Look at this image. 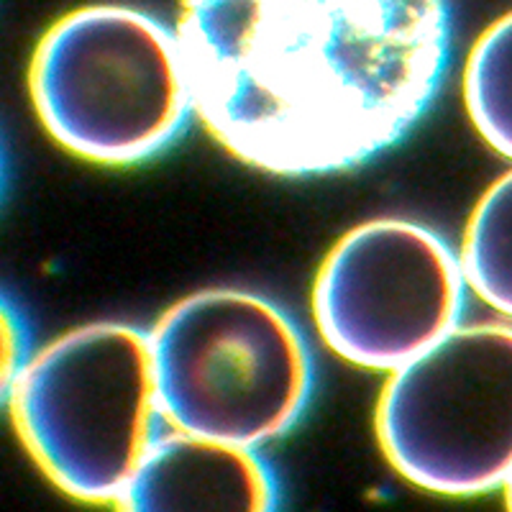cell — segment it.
Here are the masks:
<instances>
[{"label": "cell", "mask_w": 512, "mask_h": 512, "mask_svg": "<svg viewBox=\"0 0 512 512\" xmlns=\"http://www.w3.org/2000/svg\"><path fill=\"white\" fill-rule=\"evenodd\" d=\"M448 0H182L192 105L218 144L282 177L395 146L441 85Z\"/></svg>", "instance_id": "obj_1"}, {"label": "cell", "mask_w": 512, "mask_h": 512, "mask_svg": "<svg viewBox=\"0 0 512 512\" xmlns=\"http://www.w3.org/2000/svg\"><path fill=\"white\" fill-rule=\"evenodd\" d=\"M16 433L64 495L116 502L157 438L152 341L126 323L54 338L3 390Z\"/></svg>", "instance_id": "obj_2"}, {"label": "cell", "mask_w": 512, "mask_h": 512, "mask_svg": "<svg viewBox=\"0 0 512 512\" xmlns=\"http://www.w3.org/2000/svg\"><path fill=\"white\" fill-rule=\"evenodd\" d=\"M29 90L47 134L103 164L152 157L195 111L177 34L126 6L57 21L31 59Z\"/></svg>", "instance_id": "obj_3"}, {"label": "cell", "mask_w": 512, "mask_h": 512, "mask_svg": "<svg viewBox=\"0 0 512 512\" xmlns=\"http://www.w3.org/2000/svg\"><path fill=\"white\" fill-rule=\"evenodd\" d=\"M162 420L177 431L262 446L287 433L313 390L300 328L267 297L205 290L149 333Z\"/></svg>", "instance_id": "obj_4"}, {"label": "cell", "mask_w": 512, "mask_h": 512, "mask_svg": "<svg viewBox=\"0 0 512 512\" xmlns=\"http://www.w3.org/2000/svg\"><path fill=\"white\" fill-rule=\"evenodd\" d=\"M377 436L397 474L436 495L505 487L512 474V326H456L395 369Z\"/></svg>", "instance_id": "obj_5"}, {"label": "cell", "mask_w": 512, "mask_h": 512, "mask_svg": "<svg viewBox=\"0 0 512 512\" xmlns=\"http://www.w3.org/2000/svg\"><path fill=\"white\" fill-rule=\"evenodd\" d=\"M464 285L461 256L438 233L377 218L328 251L313 285V318L333 354L395 372L459 326Z\"/></svg>", "instance_id": "obj_6"}, {"label": "cell", "mask_w": 512, "mask_h": 512, "mask_svg": "<svg viewBox=\"0 0 512 512\" xmlns=\"http://www.w3.org/2000/svg\"><path fill=\"white\" fill-rule=\"evenodd\" d=\"M277 479L254 446L198 433H157L134 479L118 500L121 510H274Z\"/></svg>", "instance_id": "obj_7"}, {"label": "cell", "mask_w": 512, "mask_h": 512, "mask_svg": "<svg viewBox=\"0 0 512 512\" xmlns=\"http://www.w3.org/2000/svg\"><path fill=\"white\" fill-rule=\"evenodd\" d=\"M461 267L474 295L512 318V169L484 192L474 208Z\"/></svg>", "instance_id": "obj_8"}, {"label": "cell", "mask_w": 512, "mask_h": 512, "mask_svg": "<svg viewBox=\"0 0 512 512\" xmlns=\"http://www.w3.org/2000/svg\"><path fill=\"white\" fill-rule=\"evenodd\" d=\"M464 100L479 136L512 159V11L474 44L464 70Z\"/></svg>", "instance_id": "obj_9"}, {"label": "cell", "mask_w": 512, "mask_h": 512, "mask_svg": "<svg viewBox=\"0 0 512 512\" xmlns=\"http://www.w3.org/2000/svg\"><path fill=\"white\" fill-rule=\"evenodd\" d=\"M26 361L29 359H26L24 320L6 300L3 303V390L16 379Z\"/></svg>", "instance_id": "obj_10"}, {"label": "cell", "mask_w": 512, "mask_h": 512, "mask_svg": "<svg viewBox=\"0 0 512 512\" xmlns=\"http://www.w3.org/2000/svg\"><path fill=\"white\" fill-rule=\"evenodd\" d=\"M505 502H507V507L512 510V474L507 477V482H505Z\"/></svg>", "instance_id": "obj_11"}]
</instances>
